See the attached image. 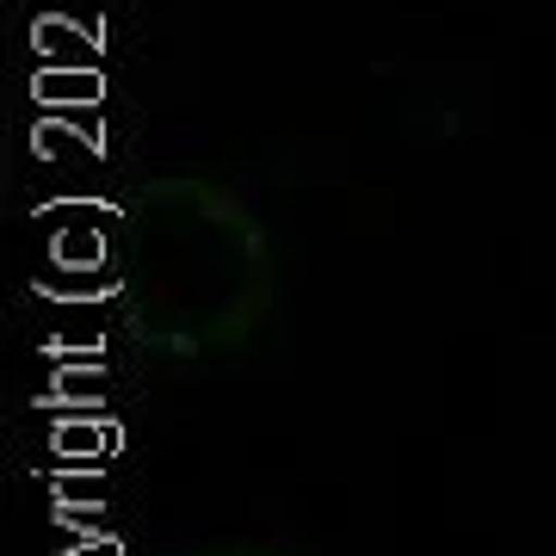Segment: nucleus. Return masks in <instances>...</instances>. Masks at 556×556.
Listing matches in <instances>:
<instances>
[{
  "label": "nucleus",
  "instance_id": "nucleus-1",
  "mask_svg": "<svg viewBox=\"0 0 556 556\" xmlns=\"http://www.w3.org/2000/svg\"><path fill=\"white\" fill-rule=\"evenodd\" d=\"M118 309L130 340L161 358H199L248 340L273 309V241L223 186L167 174L118 211Z\"/></svg>",
  "mask_w": 556,
  "mask_h": 556
},
{
  "label": "nucleus",
  "instance_id": "nucleus-2",
  "mask_svg": "<svg viewBox=\"0 0 556 556\" xmlns=\"http://www.w3.org/2000/svg\"><path fill=\"white\" fill-rule=\"evenodd\" d=\"M31 93L38 100H100V75H38Z\"/></svg>",
  "mask_w": 556,
  "mask_h": 556
},
{
  "label": "nucleus",
  "instance_id": "nucleus-3",
  "mask_svg": "<svg viewBox=\"0 0 556 556\" xmlns=\"http://www.w3.org/2000/svg\"><path fill=\"white\" fill-rule=\"evenodd\" d=\"M223 556H260V551H223Z\"/></svg>",
  "mask_w": 556,
  "mask_h": 556
}]
</instances>
